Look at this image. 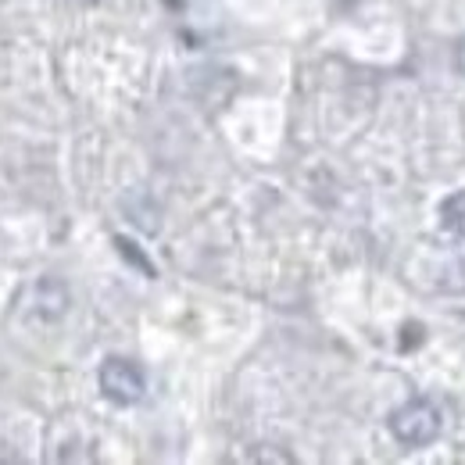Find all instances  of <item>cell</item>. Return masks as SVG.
Instances as JSON below:
<instances>
[{
  "label": "cell",
  "mask_w": 465,
  "mask_h": 465,
  "mask_svg": "<svg viewBox=\"0 0 465 465\" xmlns=\"http://www.w3.org/2000/svg\"><path fill=\"white\" fill-rule=\"evenodd\" d=\"M97 380H101L104 398L115 401V405H136L143 398V391H147L143 369L136 361H129V358H108L101 365V376Z\"/></svg>",
  "instance_id": "cell-2"
},
{
  "label": "cell",
  "mask_w": 465,
  "mask_h": 465,
  "mask_svg": "<svg viewBox=\"0 0 465 465\" xmlns=\"http://www.w3.org/2000/svg\"><path fill=\"white\" fill-rule=\"evenodd\" d=\"M115 243H118V251H122V254H125L129 262H136V265H140V269H143L147 276H154V269H151V265L143 262V254H140V251H136V247H133L129 240H122V236H115Z\"/></svg>",
  "instance_id": "cell-6"
},
{
  "label": "cell",
  "mask_w": 465,
  "mask_h": 465,
  "mask_svg": "<svg viewBox=\"0 0 465 465\" xmlns=\"http://www.w3.org/2000/svg\"><path fill=\"white\" fill-rule=\"evenodd\" d=\"M440 226L465 240V193H451V197L440 204Z\"/></svg>",
  "instance_id": "cell-4"
},
{
  "label": "cell",
  "mask_w": 465,
  "mask_h": 465,
  "mask_svg": "<svg viewBox=\"0 0 465 465\" xmlns=\"http://www.w3.org/2000/svg\"><path fill=\"white\" fill-rule=\"evenodd\" d=\"M440 430H444V415H440V408L433 405V401H426V398H411L398 411H391V433L405 448L433 444L440 437Z\"/></svg>",
  "instance_id": "cell-1"
},
{
  "label": "cell",
  "mask_w": 465,
  "mask_h": 465,
  "mask_svg": "<svg viewBox=\"0 0 465 465\" xmlns=\"http://www.w3.org/2000/svg\"><path fill=\"white\" fill-rule=\"evenodd\" d=\"M243 459H247V462H280V465L297 462L291 451H280V448H272V444H258V448H254V451H247Z\"/></svg>",
  "instance_id": "cell-5"
},
{
  "label": "cell",
  "mask_w": 465,
  "mask_h": 465,
  "mask_svg": "<svg viewBox=\"0 0 465 465\" xmlns=\"http://www.w3.org/2000/svg\"><path fill=\"white\" fill-rule=\"evenodd\" d=\"M455 72H459V75H465V36L455 44Z\"/></svg>",
  "instance_id": "cell-7"
},
{
  "label": "cell",
  "mask_w": 465,
  "mask_h": 465,
  "mask_svg": "<svg viewBox=\"0 0 465 465\" xmlns=\"http://www.w3.org/2000/svg\"><path fill=\"white\" fill-rule=\"evenodd\" d=\"M33 301H36V315L54 322V319H61V315L68 312L72 293H68V287L61 283L58 276H44V280L36 283V291H33Z\"/></svg>",
  "instance_id": "cell-3"
}]
</instances>
